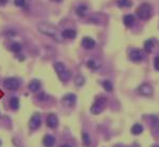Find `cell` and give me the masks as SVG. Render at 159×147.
I'll list each match as a JSON object with an SVG mask.
<instances>
[{"instance_id": "6da1fadb", "label": "cell", "mask_w": 159, "mask_h": 147, "mask_svg": "<svg viewBox=\"0 0 159 147\" xmlns=\"http://www.w3.org/2000/svg\"><path fill=\"white\" fill-rule=\"evenodd\" d=\"M37 29L40 33H43L46 36L50 37L53 40L57 42H64V37L62 35V33L55 28L54 25H52L51 23L47 22H40L37 24Z\"/></svg>"}, {"instance_id": "7a4b0ae2", "label": "cell", "mask_w": 159, "mask_h": 147, "mask_svg": "<svg viewBox=\"0 0 159 147\" xmlns=\"http://www.w3.org/2000/svg\"><path fill=\"white\" fill-rule=\"evenodd\" d=\"M54 69H55V71H56L58 77L61 78L63 82H67L69 78L71 77L70 71H69L66 67H65V65H64L63 62H55V64H54Z\"/></svg>"}, {"instance_id": "3957f363", "label": "cell", "mask_w": 159, "mask_h": 147, "mask_svg": "<svg viewBox=\"0 0 159 147\" xmlns=\"http://www.w3.org/2000/svg\"><path fill=\"white\" fill-rule=\"evenodd\" d=\"M152 15V7L150 3H142L137 9V16L142 20L148 19Z\"/></svg>"}, {"instance_id": "277c9868", "label": "cell", "mask_w": 159, "mask_h": 147, "mask_svg": "<svg viewBox=\"0 0 159 147\" xmlns=\"http://www.w3.org/2000/svg\"><path fill=\"white\" fill-rule=\"evenodd\" d=\"M105 105H106V99H105V97H99V99L93 103V105L91 106L90 111L93 114H99V113H101L104 110Z\"/></svg>"}, {"instance_id": "5b68a950", "label": "cell", "mask_w": 159, "mask_h": 147, "mask_svg": "<svg viewBox=\"0 0 159 147\" xmlns=\"http://www.w3.org/2000/svg\"><path fill=\"white\" fill-rule=\"evenodd\" d=\"M3 86L4 88H7L8 90H17L20 86V83L17 78H14V77H9L7 78L4 82H3Z\"/></svg>"}, {"instance_id": "8992f818", "label": "cell", "mask_w": 159, "mask_h": 147, "mask_svg": "<svg viewBox=\"0 0 159 147\" xmlns=\"http://www.w3.org/2000/svg\"><path fill=\"white\" fill-rule=\"evenodd\" d=\"M41 125V117H40V113H34L32 115L31 120H30V123H29V127L32 129V130H35L37 129L39 126Z\"/></svg>"}, {"instance_id": "52a82bcc", "label": "cell", "mask_w": 159, "mask_h": 147, "mask_svg": "<svg viewBox=\"0 0 159 147\" xmlns=\"http://www.w3.org/2000/svg\"><path fill=\"white\" fill-rule=\"evenodd\" d=\"M138 92L141 95H144V97H150L153 94V88L151 87L148 84H143L140 87L138 88Z\"/></svg>"}, {"instance_id": "ba28073f", "label": "cell", "mask_w": 159, "mask_h": 147, "mask_svg": "<svg viewBox=\"0 0 159 147\" xmlns=\"http://www.w3.org/2000/svg\"><path fill=\"white\" fill-rule=\"evenodd\" d=\"M58 125V119L54 113H50L47 117V126L50 128H56Z\"/></svg>"}, {"instance_id": "9c48e42d", "label": "cell", "mask_w": 159, "mask_h": 147, "mask_svg": "<svg viewBox=\"0 0 159 147\" xmlns=\"http://www.w3.org/2000/svg\"><path fill=\"white\" fill-rule=\"evenodd\" d=\"M130 57L133 62H139L143 59V53H142V51L139 50V49H135V50H133L132 52H130Z\"/></svg>"}, {"instance_id": "30bf717a", "label": "cell", "mask_w": 159, "mask_h": 147, "mask_svg": "<svg viewBox=\"0 0 159 147\" xmlns=\"http://www.w3.org/2000/svg\"><path fill=\"white\" fill-rule=\"evenodd\" d=\"M75 101H76V97H75L73 93H69V94H66L65 97L62 99V102H63L64 104L66 106H69V107H71V106L74 105Z\"/></svg>"}, {"instance_id": "8fae6325", "label": "cell", "mask_w": 159, "mask_h": 147, "mask_svg": "<svg viewBox=\"0 0 159 147\" xmlns=\"http://www.w3.org/2000/svg\"><path fill=\"white\" fill-rule=\"evenodd\" d=\"M82 46L85 49H93L95 47V42L90 37H84L82 39Z\"/></svg>"}, {"instance_id": "7c38bea8", "label": "cell", "mask_w": 159, "mask_h": 147, "mask_svg": "<svg viewBox=\"0 0 159 147\" xmlns=\"http://www.w3.org/2000/svg\"><path fill=\"white\" fill-rule=\"evenodd\" d=\"M40 87H41V84L38 79H33V81H31L29 83V89H30V91L33 92V93L39 91Z\"/></svg>"}, {"instance_id": "4fadbf2b", "label": "cell", "mask_w": 159, "mask_h": 147, "mask_svg": "<svg viewBox=\"0 0 159 147\" xmlns=\"http://www.w3.org/2000/svg\"><path fill=\"white\" fill-rule=\"evenodd\" d=\"M43 144L45 145L46 147H53L55 145L54 137L51 136V134H47V136H45V138H44V140H43Z\"/></svg>"}, {"instance_id": "5bb4252c", "label": "cell", "mask_w": 159, "mask_h": 147, "mask_svg": "<svg viewBox=\"0 0 159 147\" xmlns=\"http://www.w3.org/2000/svg\"><path fill=\"white\" fill-rule=\"evenodd\" d=\"M62 35H63L64 39L65 38L73 39L76 36V32H75L74 30H72V29H66V30H64L63 32H62Z\"/></svg>"}, {"instance_id": "9a60e30c", "label": "cell", "mask_w": 159, "mask_h": 147, "mask_svg": "<svg viewBox=\"0 0 159 147\" xmlns=\"http://www.w3.org/2000/svg\"><path fill=\"white\" fill-rule=\"evenodd\" d=\"M123 22H124V24L126 25V27L130 28V27H133V24L135 23V17L130 14L125 15V16L123 17Z\"/></svg>"}, {"instance_id": "2e32d148", "label": "cell", "mask_w": 159, "mask_h": 147, "mask_svg": "<svg viewBox=\"0 0 159 147\" xmlns=\"http://www.w3.org/2000/svg\"><path fill=\"white\" fill-rule=\"evenodd\" d=\"M75 12H76V14L79 15L80 17H84L85 15L87 14V12H88V7L85 4H80L79 7H76Z\"/></svg>"}, {"instance_id": "e0dca14e", "label": "cell", "mask_w": 159, "mask_h": 147, "mask_svg": "<svg viewBox=\"0 0 159 147\" xmlns=\"http://www.w3.org/2000/svg\"><path fill=\"white\" fill-rule=\"evenodd\" d=\"M19 105H20V103H19L18 97H11V99H10V106H11V108L13 110H17L19 108Z\"/></svg>"}, {"instance_id": "ac0fdd59", "label": "cell", "mask_w": 159, "mask_h": 147, "mask_svg": "<svg viewBox=\"0 0 159 147\" xmlns=\"http://www.w3.org/2000/svg\"><path fill=\"white\" fill-rule=\"evenodd\" d=\"M142 131H143V127H142V125H140V124H135L134 126L132 127V133L133 134L138 136V134L142 133Z\"/></svg>"}, {"instance_id": "d6986e66", "label": "cell", "mask_w": 159, "mask_h": 147, "mask_svg": "<svg viewBox=\"0 0 159 147\" xmlns=\"http://www.w3.org/2000/svg\"><path fill=\"white\" fill-rule=\"evenodd\" d=\"M118 5L120 7H130L133 3L130 0H118Z\"/></svg>"}, {"instance_id": "ffe728a7", "label": "cell", "mask_w": 159, "mask_h": 147, "mask_svg": "<svg viewBox=\"0 0 159 147\" xmlns=\"http://www.w3.org/2000/svg\"><path fill=\"white\" fill-rule=\"evenodd\" d=\"M87 66H88V68H90V69L92 70H97L100 67V64H99L97 60L94 59H90L88 60V62H87Z\"/></svg>"}, {"instance_id": "44dd1931", "label": "cell", "mask_w": 159, "mask_h": 147, "mask_svg": "<svg viewBox=\"0 0 159 147\" xmlns=\"http://www.w3.org/2000/svg\"><path fill=\"white\" fill-rule=\"evenodd\" d=\"M153 48H154V44H153V42L151 40V39H148V40H146V42H144V50H146L148 53L152 52Z\"/></svg>"}, {"instance_id": "7402d4cb", "label": "cell", "mask_w": 159, "mask_h": 147, "mask_svg": "<svg viewBox=\"0 0 159 147\" xmlns=\"http://www.w3.org/2000/svg\"><path fill=\"white\" fill-rule=\"evenodd\" d=\"M22 49V46H21L19 42H14V44L11 45V50L15 53H19Z\"/></svg>"}, {"instance_id": "603a6c76", "label": "cell", "mask_w": 159, "mask_h": 147, "mask_svg": "<svg viewBox=\"0 0 159 147\" xmlns=\"http://www.w3.org/2000/svg\"><path fill=\"white\" fill-rule=\"evenodd\" d=\"M82 139H83V143H84V145H86V146H89V145H90V137H89L88 133L83 132Z\"/></svg>"}, {"instance_id": "cb8c5ba5", "label": "cell", "mask_w": 159, "mask_h": 147, "mask_svg": "<svg viewBox=\"0 0 159 147\" xmlns=\"http://www.w3.org/2000/svg\"><path fill=\"white\" fill-rule=\"evenodd\" d=\"M102 85H103V87L105 88L106 91H112V89H114V86H112V84L109 81H104L102 83Z\"/></svg>"}, {"instance_id": "d4e9b609", "label": "cell", "mask_w": 159, "mask_h": 147, "mask_svg": "<svg viewBox=\"0 0 159 147\" xmlns=\"http://www.w3.org/2000/svg\"><path fill=\"white\" fill-rule=\"evenodd\" d=\"M84 77L83 76H77L76 79H75V85L76 86H82L84 84Z\"/></svg>"}, {"instance_id": "484cf974", "label": "cell", "mask_w": 159, "mask_h": 147, "mask_svg": "<svg viewBox=\"0 0 159 147\" xmlns=\"http://www.w3.org/2000/svg\"><path fill=\"white\" fill-rule=\"evenodd\" d=\"M14 3H15L16 7H22L26 5L25 0H14Z\"/></svg>"}, {"instance_id": "4316f807", "label": "cell", "mask_w": 159, "mask_h": 147, "mask_svg": "<svg viewBox=\"0 0 159 147\" xmlns=\"http://www.w3.org/2000/svg\"><path fill=\"white\" fill-rule=\"evenodd\" d=\"M154 67H155V69H156L157 71H159V55L156 56V58H155V60H154Z\"/></svg>"}, {"instance_id": "83f0119b", "label": "cell", "mask_w": 159, "mask_h": 147, "mask_svg": "<svg viewBox=\"0 0 159 147\" xmlns=\"http://www.w3.org/2000/svg\"><path fill=\"white\" fill-rule=\"evenodd\" d=\"M38 99L39 101H45V99H47V95H46V93H40V94L38 95Z\"/></svg>"}, {"instance_id": "f1b7e54d", "label": "cell", "mask_w": 159, "mask_h": 147, "mask_svg": "<svg viewBox=\"0 0 159 147\" xmlns=\"http://www.w3.org/2000/svg\"><path fill=\"white\" fill-rule=\"evenodd\" d=\"M61 147H71L70 145H68V144H64V145H62Z\"/></svg>"}, {"instance_id": "f546056e", "label": "cell", "mask_w": 159, "mask_h": 147, "mask_svg": "<svg viewBox=\"0 0 159 147\" xmlns=\"http://www.w3.org/2000/svg\"><path fill=\"white\" fill-rule=\"evenodd\" d=\"M7 1H8V0H0V3H2V4H3V3H5Z\"/></svg>"}, {"instance_id": "4dcf8cb0", "label": "cell", "mask_w": 159, "mask_h": 147, "mask_svg": "<svg viewBox=\"0 0 159 147\" xmlns=\"http://www.w3.org/2000/svg\"><path fill=\"white\" fill-rule=\"evenodd\" d=\"M52 1H54V2H62L63 0H52Z\"/></svg>"}, {"instance_id": "1f68e13d", "label": "cell", "mask_w": 159, "mask_h": 147, "mask_svg": "<svg viewBox=\"0 0 159 147\" xmlns=\"http://www.w3.org/2000/svg\"><path fill=\"white\" fill-rule=\"evenodd\" d=\"M0 146H1V142H0Z\"/></svg>"}, {"instance_id": "d6a6232c", "label": "cell", "mask_w": 159, "mask_h": 147, "mask_svg": "<svg viewBox=\"0 0 159 147\" xmlns=\"http://www.w3.org/2000/svg\"><path fill=\"white\" fill-rule=\"evenodd\" d=\"M0 117H1V113H0Z\"/></svg>"}, {"instance_id": "836d02e7", "label": "cell", "mask_w": 159, "mask_h": 147, "mask_svg": "<svg viewBox=\"0 0 159 147\" xmlns=\"http://www.w3.org/2000/svg\"><path fill=\"white\" fill-rule=\"evenodd\" d=\"M156 147H159V146H156Z\"/></svg>"}]
</instances>
